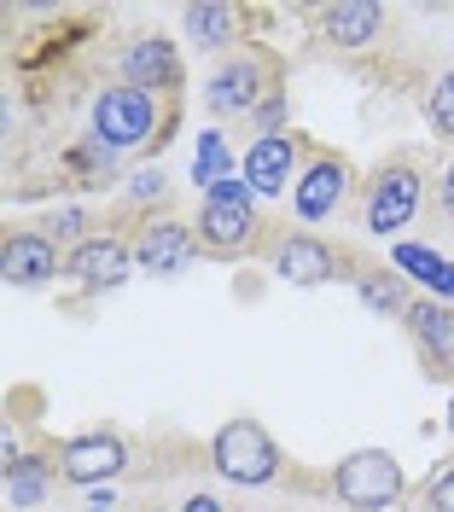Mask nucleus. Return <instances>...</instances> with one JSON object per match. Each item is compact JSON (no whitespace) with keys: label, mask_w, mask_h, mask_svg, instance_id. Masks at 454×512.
I'll return each instance as SVG.
<instances>
[{"label":"nucleus","mask_w":454,"mask_h":512,"mask_svg":"<svg viewBox=\"0 0 454 512\" xmlns=\"http://www.w3.org/2000/svg\"><path fill=\"white\" fill-rule=\"evenodd\" d=\"M408 338L420 350L425 373L431 379H454V303H437V297H414L408 309Z\"/></svg>","instance_id":"15"},{"label":"nucleus","mask_w":454,"mask_h":512,"mask_svg":"<svg viewBox=\"0 0 454 512\" xmlns=\"http://www.w3.org/2000/svg\"><path fill=\"white\" fill-rule=\"evenodd\" d=\"M134 274V239H117V233H94V239H82V245H70L65 251V280L76 291H117L129 286Z\"/></svg>","instance_id":"10"},{"label":"nucleus","mask_w":454,"mask_h":512,"mask_svg":"<svg viewBox=\"0 0 454 512\" xmlns=\"http://www.w3.org/2000/svg\"><path fill=\"white\" fill-rule=\"evenodd\" d=\"M175 512H227V507L216 501V495H210V489H193V495H187V501H181Z\"/></svg>","instance_id":"29"},{"label":"nucleus","mask_w":454,"mask_h":512,"mask_svg":"<svg viewBox=\"0 0 454 512\" xmlns=\"http://www.w3.org/2000/svg\"><path fill=\"white\" fill-rule=\"evenodd\" d=\"M350 192H356L350 158H338V152H309V163H303V175H297V187H292V216L303 227H321L350 204Z\"/></svg>","instance_id":"7"},{"label":"nucleus","mask_w":454,"mask_h":512,"mask_svg":"<svg viewBox=\"0 0 454 512\" xmlns=\"http://www.w3.org/2000/svg\"><path fill=\"white\" fill-rule=\"evenodd\" d=\"M129 472V443L117 431H76L59 443V478L82 489H105L111 478Z\"/></svg>","instance_id":"12"},{"label":"nucleus","mask_w":454,"mask_h":512,"mask_svg":"<svg viewBox=\"0 0 454 512\" xmlns=\"http://www.w3.org/2000/svg\"><path fill=\"white\" fill-rule=\"evenodd\" d=\"M65 262H59V239H47L41 227H24V233H6L0 245V280L12 291H41L47 280H59Z\"/></svg>","instance_id":"13"},{"label":"nucleus","mask_w":454,"mask_h":512,"mask_svg":"<svg viewBox=\"0 0 454 512\" xmlns=\"http://www.w3.org/2000/svg\"><path fill=\"white\" fill-rule=\"evenodd\" d=\"M181 35L193 41L198 53H239L233 41H239V6H222V0H198L181 12Z\"/></svg>","instance_id":"17"},{"label":"nucleus","mask_w":454,"mask_h":512,"mask_svg":"<svg viewBox=\"0 0 454 512\" xmlns=\"http://www.w3.org/2000/svg\"><path fill=\"white\" fill-rule=\"evenodd\" d=\"M117 70H123V82L129 88H146V94L158 99H175L181 94V82H187V64H181V47L169 41V35H129L123 41V53H117Z\"/></svg>","instance_id":"11"},{"label":"nucleus","mask_w":454,"mask_h":512,"mask_svg":"<svg viewBox=\"0 0 454 512\" xmlns=\"http://www.w3.org/2000/svg\"><path fill=\"white\" fill-rule=\"evenodd\" d=\"M163 128H169V99L146 94V88H129V82L99 88L94 105H88V134L99 146H111L117 158H129L140 146H158Z\"/></svg>","instance_id":"2"},{"label":"nucleus","mask_w":454,"mask_h":512,"mask_svg":"<svg viewBox=\"0 0 454 512\" xmlns=\"http://www.w3.org/2000/svg\"><path fill=\"white\" fill-rule=\"evenodd\" d=\"M268 268H274V280H286V286H326V280H338L344 251H332L321 233H286V239H274Z\"/></svg>","instance_id":"14"},{"label":"nucleus","mask_w":454,"mask_h":512,"mask_svg":"<svg viewBox=\"0 0 454 512\" xmlns=\"http://www.w3.org/2000/svg\"><path fill=\"white\" fill-rule=\"evenodd\" d=\"M315 146H303V134H257L251 146H245V181L257 198H292L297 175H303V163H309Z\"/></svg>","instance_id":"9"},{"label":"nucleus","mask_w":454,"mask_h":512,"mask_svg":"<svg viewBox=\"0 0 454 512\" xmlns=\"http://www.w3.org/2000/svg\"><path fill=\"white\" fill-rule=\"evenodd\" d=\"M262 198L251 192L245 175H227L222 187H210L198 198V251L216 256V262H233V256H251L262 251Z\"/></svg>","instance_id":"1"},{"label":"nucleus","mask_w":454,"mask_h":512,"mask_svg":"<svg viewBox=\"0 0 454 512\" xmlns=\"http://www.w3.org/2000/svg\"><path fill=\"white\" fill-rule=\"evenodd\" d=\"M210 466L227 483H239V489H268V483H280V472H286V454H280V443L262 431L257 419L239 414L210 437Z\"/></svg>","instance_id":"5"},{"label":"nucleus","mask_w":454,"mask_h":512,"mask_svg":"<svg viewBox=\"0 0 454 512\" xmlns=\"http://www.w3.org/2000/svg\"><path fill=\"white\" fill-rule=\"evenodd\" d=\"M408 512H454V466H437V472L414 489V507Z\"/></svg>","instance_id":"25"},{"label":"nucleus","mask_w":454,"mask_h":512,"mask_svg":"<svg viewBox=\"0 0 454 512\" xmlns=\"http://www.w3.org/2000/svg\"><path fill=\"white\" fill-rule=\"evenodd\" d=\"M123 198H129L134 210H152V204L169 198V175H163L158 163H152V169H134L129 181H123Z\"/></svg>","instance_id":"24"},{"label":"nucleus","mask_w":454,"mask_h":512,"mask_svg":"<svg viewBox=\"0 0 454 512\" xmlns=\"http://www.w3.org/2000/svg\"><path fill=\"white\" fill-rule=\"evenodd\" d=\"M245 123L257 128V134H292V128H286V94L274 88V94H268V99L257 105V111L245 117Z\"/></svg>","instance_id":"27"},{"label":"nucleus","mask_w":454,"mask_h":512,"mask_svg":"<svg viewBox=\"0 0 454 512\" xmlns=\"http://www.w3.org/2000/svg\"><path fill=\"white\" fill-rule=\"evenodd\" d=\"M88 227H94V216H88L82 204H65V210H53V216H47L41 233H47V239H76V245H82V239H94Z\"/></svg>","instance_id":"26"},{"label":"nucleus","mask_w":454,"mask_h":512,"mask_svg":"<svg viewBox=\"0 0 454 512\" xmlns=\"http://www.w3.org/2000/svg\"><path fill=\"white\" fill-rule=\"evenodd\" d=\"M280 88V64L268 59L262 47H239L227 53L210 76H204V111L222 123V117H251L262 99Z\"/></svg>","instance_id":"4"},{"label":"nucleus","mask_w":454,"mask_h":512,"mask_svg":"<svg viewBox=\"0 0 454 512\" xmlns=\"http://www.w3.org/2000/svg\"><path fill=\"white\" fill-rule=\"evenodd\" d=\"M82 512H123L117 507V495H111V489H94V495H88V507Z\"/></svg>","instance_id":"30"},{"label":"nucleus","mask_w":454,"mask_h":512,"mask_svg":"<svg viewBox=\"0 0 454 512\" xmlns=\"http://www.w3.org/2000/svg\"><path fill=\"white\" fill-rule=\"evenodd\" d=\"M332 495L350 512H390L408 501V472L390 448H356L332 466Z\"/></svg>","instance_id":"3"},{"label":"nucleus","mask_w":454,"mask_h":512,"mask_svg":"<svg viewBox=\"0 0 454 512\" xmlns=\"http://www.w3.org/2000/svg\"><path fill=\"white\" fill-rule=\"evenodd\" d=\"M321 35L332 47H373L379 35H385V6H373V0H344V6H326L321 12Z\"/></svg>","instance_id":"18"},{"label":"nucleus","mask_w":454,"mask_h":512,"mask_svg":"<svg viewBox=\"0 0 454 512\" xmlns=\"http://www.w3.org/2000/svg\"><path fill=\"white\" fill-rule=\"evenodd\" d=\"M390 268L402 274V280H414L420 297H437V303H454V262L443 251H431V245H414V239H402L396 251H390Z\"/></svg>","instance_id":"16"},{"label":"nucleus","mask_w":454,"mask_h":512,"mask_svg":"<svg viewBox=\"0 0 454 512\" xmlns=\"http://www.w3.org/2000/svg\"><path fill=\"white\" fill-rule=\"evenodd\" d=\"M140 512H163V507H152V501H146V507H140Z\"/></svg>","instance_id":"32"},{"label":"nucleus","mask_w":454,"mask_h":512,"mask_svg":"<svg viewBox=\"0 0 454 512\" xmlns=\"http://www.w3.org/2000/svg\"><path fill=\"white\" fill-rule=\"evenodd\" d=\"M65 169H70V181H76V187H117V181H123V175H117L123 158H117L111 146H99L94 134H82V140L65 152Z\"/></svg>","instance_id":"21"},{"label":"nucleus","mask_w":454,"mask_h":512,"mask_svg":"<svg viewBox=\"0 0 454 512\" xmlns=\"http://www.w3.org/2000/svg\"><path fill=\"white\" fill-rule=\"evenodd\" d=\"M437 210L454 222V158L443 163V175H437Z\"/></svg>","instance_id":"28"},{"label":"nucleus","mask_w":454,"mask_h":512,"mask_svg":"<svg viewBox=\"0 0 454 512\" xmlns=\"http://www.w3.org/2000/svg\"><path fill=\"white\" fill-rule=\"evenodd\" d=\"M227 175H239V169H233V146H227L222 128H204L198 146H193V187L210 192V187H222Z\"/></svg>","instance_id":"22"},{"label":"nucleus","mask_w":454,"mask_h":512,"mask_svg":"<svg viewBox=\"0 0 454 512\" xmlns=\"http://www.w3.org/2000/svg\"><path fill=\"white\" fill-rule=\"evenodd\" d=\"M198 227L181 216H146L134 233V268L152 274V280H181L198 262Z\"/></svg>","instance_id":"8"},{"label":"nucleus","mask_w":454,"mask_h":512,"mask_svg":"<svg viewBox=\"0 0 454 512\" xmlns=\"http://www.w3.org/2000/svg\"><path fill=\"white\" fill-rule=\"evenodd\" d=\"M425 123L437 140H454V70H443L431 88H425Z\"/></svg>","instance_id":"23"},{"label":"nucleus","mask_w":454,"mask_h":512,"mask_svg":"<svg viewBox=\"0 0 454 512\" xmlns=\"http://www.w3.org/2000/svg\"><path fill=\"white\" fill-rule=\"evenodd\" d=\"M420 204H425V175H420V163L402 152V158L373 169V181L361 192V227L373 239H396L402 227L420 216Z\"/></svg>","instance_id":"6"},{"label":"nucleus","mask_w":454,"mask_h":512,"mask_svg":"<svg viewBox=\"0 0 454 512\" xmlns=\"http://www.w3.org/2000/svg\"><path fill=\"white\" fill-rule=\"evenodd\" d=\"M47 495H53V466L41 454H24V448L6 443V507L35 512Z\"/></svg>","instance_id":"19"},{"label":"nucleus","mask_w":454,"mask_h":512,"mask_svg":"<svg viewBox=\"0 0 454 512\" xmlns=\"http://www.w3.org/2000/svg\"><path fill=\"white\" fill-rule=\"evenodd\" d=\"M449 437H454V390H449Z\"/></svg>","instance_id":"31"},{"label":"nucleus","mask_w":454,"mask_h":512,"mask_svg":"<svg viewBox=\"0 0 454 512\" xmlns=\"http://www.w3.org/2000/svg\"><path fill=\"white\" fill-rule=\"evenodd\" d=\"M356 297L373 315H390V320H408V309H414V291H408V280H402L396 268H361Z\"/></svg>","instance_id":"20"}]
</instances>
